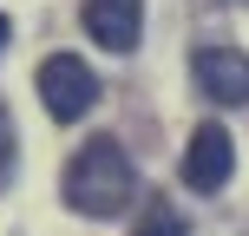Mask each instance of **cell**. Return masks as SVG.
Here are the masks:
<instances>
[{"label":"cell","mask_w":249,"mask_h":236,"mask_svg":"<svg viewBox=\"0 0 249 236\" xmlns=\"http://www.w3.org/2000/svg\"><path fill=\"white\" fill-rule=\"evenodd\" d=\"M230 171H236V138L223 131V125H197L184 145V184L197 190V197H210V190L230 184Z\"/></svg>","instance_id":"3957f363"},{"label":"cell","mask_w":249,"mask_h":236,"mask_svg":"<svg viewBox=\"0 0 249 236\" xmlns=\"http://www.w3.org/2000/svg\"><path fill=\"white\" fill-rule=\"evenodd\" d=\"M7 39H13V20H7V13H0V46H7Z\"/></svg>","instance_id":"ba28073f"},{"label":"cell","mask_w":249,"mask_h":236,"mask_svg":"<svg viewBox=\"0 0 249 236\" xmlns=\"http://www.w3.org/2000/svg\"><path fill=\"white\" fill-rule=\"evenodd\" d=\"M190 79H197V92L210 105H243L249 99V53H236V46H203L197 59H190Z\"/></svg>","instance_id":"277c9868"},{"label":"cell","mask_w":249,"mask_h":236,"mask_svg":"<svg viewBox=\"0 0 249 236\" xmlns=\"http://www.w3.org/2000/svg\"><path fill=\"white\" fill-rule=\"evenodd\" d=\"M13 158H20V145H13V118L0 112V190L13 184Z\"/></svg>","instance_id":"52a82bcc"},{"label":"cell","mask_w":249,"mask_h":236,"mask_svg":"<svg viewBox=\"0 0 249 236\" xmlns=\"http://www.w3.org/2000/svg\"><path fill=\"white\" fill-rule=\"evenodd\" d=\"M138 236H184V217L171 210V197H158L144 210V223H138Z\"/></svg>","instance_id":"8992f818"},{"label":"cell","mask_w":249,"mask_h":236,"mask_svg":"<svg viewBox=\"0 0 249 236\" xmlns=\"http://www.w3.org/2000/svg\"><path fill=\"white\" fill-rule=\"evenodd\" d=\"M86 33L105 53H131L144 39V0H86Z\"/></svg>","instance_id":"5b68a950"},{"label":"cell","mask_w":249,"mask_h":236,"mask_svg":"<svg viewBox=\"0 0 249 236\" xmlns=\"http://www.w3.org/2000/svg\"><path fill=\"white\" fill-rule=\"evenodd\" d=\"M66 203H72L79 217H124V203L138 197V171L131 158H124L118 138H86V145L72 151V164H66Z\"/></svg>","instance_id":"6da1fadb"},{"label":"cell","mask_w":249,"mask_h":236,"mask_svg":"<svg viewBox=\"0 0 249 236\" xmlns=\"http://www.w3.org/2000/svg\"><path fill=\"white\" fill-rule=\"evenodd\" d=\"M33 86H39V105H46L59 125H66V118H86L92 105H99V73H92L79 53H53V59H39Z\"/></svg>","instance_id":"7a4b0ae2"}]
</instances>
